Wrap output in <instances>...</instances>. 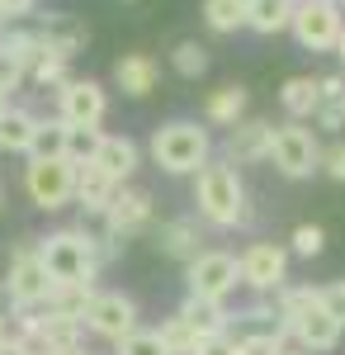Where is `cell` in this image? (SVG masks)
<instances>
[{"instance_id":"obj_27","label":"cell","mask_w":345,"mask_h":355,"mask_svg":"<svg viewBox=\"0 0 345 355\" xmlns=\"http://www.w3.org/2000/svg\"><path fill=\"white\" fill-rule=\"evenodd\" d=\"M157 336H161V346H166L170 355H194V351H199V341H204V331L194 327V322H189L180 308H175V313H170V318L161 322Z\"/></svg>"},{"instance_id":"obj_4","label":"cell","mask_w":345,"mask_h":355,"mask_svg":"<svg viewBox=\"0 0 345 355\" xmlns=\"http://www.w3.org/2000/svg\"><path fill=\"white\" fill-rule=\"evenodd\" d=\"M269 162L279 175H289V180H308V175H317L321 166V142L317 133L308 128V123H274V133H269Z\"/></svg>"},{"instance_id":"obj_16","label":"cell","mask_w":345,"mask_h":355,"mask_svg":"<svg viewBox=\"0 0 345 355\" xmlns=\"http://www.w3.org/2000/svg\"><path fill=\"white\" fill-rule=\"evenodd\" d=\"M90 162L100 166V171H105L114 185H128V180H133V171L142 166V147H137L128 133H105Z\"/></svg>"},{"instance_id":"obj_7","label":"cell","mask_w":345,"mask_h":355,"mask_svg":"<svg viewBox=\"0 0 345 355\" xmlns=\"http://www.w3.org/2000/svg\"><path fill=\"white\" fill-rule=\"evenodd\" d=\"M341 28H345V10L331 5V0H298L293 5L289 33L303 53H331L336 38H341Z\"/></svg>"},{"instance_id":"obj_3","label":"cell","mask_w":345,"mask_h":355,"mask_svg":"<svg viewBox=\"0 0 345 355\" xmlns=\"http://www.w3.org/2000/svg\"><path fill=\"white\" fill-rule=\"evenodd\" d=\"M147 152H152V162L166 175H194L204 162H213L209 123H199V119H170V123H161L157 133H152Z\"/></svg>"},{"instance_id":"obj_10","label":"cell","mask_w":345,"mask_h":355,"mask_svg":"<svg viewBox=\"0 0 345 355\" xmlns=\"http://www.w3.org/2000/svg\"><path fill=\"white\" fill-rule=\"evenodd\" d=\"M57 119L67 128H100L109 119V90L90 76H71L57 90Z\"/></svg>"},{"instance_id":"obj_31","label":"cell","mask_w":345,"mask_h":355,"mask_svg":"<svg viewBox=\"0 0 345 355\" xmlns=\"http://www.w3.org/2000/svg\"><path fill=\"white\" fill-rule=\"evenodd\" d=\"M170 67H175V76H185V81H199V76L209 71V48H204V43H194V38H185V43H175V53H170Z\"/></svg>"},{"instance_id":"obj_6","label":"cell","mask_w":345,"mask_h":355,"mask_svg":"<svg viewBox=\"0 0 345 355\" xmlns=\"http://www.w3.org/2000/svg\"><path fill=\"white\" fill-rule=\"evenodd\" d=\"M237 284H241V275H237V256L232 251L204 246L194 261H185V294H194V299L227 303Z\"/></svg>"},{"instance_id":"obj_25","label":"cell","mask_w":345,"mask_h":355,"mask_svg":"<svg viewBox=\"0 0 345 355\" xmlns=\"http://www.w3.org/2000/svg\"><path fill=\"white\" fill-rule=\"evenodd\" d=\"M293 19V0H246V28L251 33H265V38H274V33H284Z\"/></svg>"},{"instance_id":"obj_36","label":"cell","mask_w":345,"mask_h":355,"mask_svg":"<svg viewBox=\"0 0 345 355\" xmlns=\"http://www.w3.org/2000/svg\"><path fill=\"white\" fill-rule=\"evenodd\" d=\"M317 171L345 185V137H336V142H326V147H321V166H317Z\"/></svg>"},{"instance_id":"obj_12","label":"cell","mask_w":345,"mask_h":355,"mask_svg":"<svg viewBox=\"0 0 345 355\" xmlns=\"http://www.w3.org/2000/svg\"><path fill=\"white\" fill-rule=\"evenodd\" d=\"M237 275L246 289L256 294H274L289 284V251L279 242H251L246 251L237 256Z\"/></svg>"},{"instance_id":"obj_47","label":"cell","mask_w":345,"mask_h":355,"mask_svg":"<svg viewBox=\"0 0 345 355\" xmlns=\"http://www.w3.org/2000/svg\"><path fill=\"white\" fill-rule=\"evenodd\" d=\"M0 24H5V19H0Z\"/></svg>"},{"instance_id":"obj_40","label":"cell","mask_w":345,"mask_h":355,"mask_svg":"<svg viewBox=\"0 0 345 355\" xmlns=\"http://www.w3.org/2000/svg\"><path fill=\"white\" fill-rule=\"evenodd\" d=\"M0 355H33V351H28V341H19V336L10 331V341L0 346Z\"/></svg>"},{"instance_id":"obj_1","label":"cell","mask_w":345,"mask_h":355,"mask_svg":"<svg viewBox=\"0 0 345 355\" xmlns=\"http://www.w3.org/2000/svg\"><path fill=\"white\" fill-rule=\"evenodd\" d=\"M194 204H199V218L209 223V227H222V232L251 223L241 171L227 162H204L194 171Z\"/></svg>"},{"instance_id":"obj_37","label":"cell","mask_w":345,"mask_h":355,"mask_svg":"<svg viewBox=\"0 0 345 355\" xmlns=\"http://www.w3.org/2000/svg\"><path fill=\"white\" fill-rule=\"evenodd\" d=\"M317 303L345 327V279H331V284H321V289H317Z\"/></svg>"},{"instance_id":"obj_20","label":"cell","mask_w":345,"mask_h":355,"mask_svg":"<svg viewBox=\"0 0 345 355\" xmlns=\"http://www.w3.org/2000/svg\"><path fill=\"white\" fill-rule=\"evenodd\" d=\"M246 105H251L246 85H222V90H213L204 100V123L209 128H232V123L246 119Z\"/></svg>"},{"instance_id":"obj_13","label":"cell","mask_w":345,"mask_h":355,"mask_svg":"<svg viewBox=\"0 0 345 355\" xmlns=\"http://www.w3.org/2000/svg\"><path fill=\"white\" fill-rule=\"evenodd\" d=\"M269 133H274L269 119H241V123H232V128H227V142H222V162L227 166L269 162Z\"/></svg>"},{"instance_id":"obj_19","label":"cell","mask_w":345,"mask_h":355,"mask_svg":"<svg viewBox=\"0 0 345 355\" xmlns=\"http://www.w3.org/2000/svg\"><path fill=\"white\" fill-rule=\"evenodd\" d=\"M114 180H109L105 171L95 162H85V166H76V194H71V204H80L90 218H105V209H109V199H114Z\"/></svg>"},{"instance_id":"obj_21","label":"cell","mask_w":345,"mask_h":355,"mask_svg":"<svg viewBox=\"0 0 345 355\" xmlns=\"http://www.w3.org/2000/svg\"><path fill=\"white\" fill-rule=\"evenodd\" d=\"M321 95H317V110H312V123L321 133H341L345 128V76H317Z\"/></svg>"},{"instance_id":"obj_18","label":"cell","mask_w":345,"mask_h":355,"mask_svg":"<svg viewBox=\"0 0 345 355\" xmlns=\"http://www.w3.org/2000/svg\"><path fill=\"white\" fill-rule=\"evenodd\" d=\"M161 81V67L152 53H123L118 62H114V85L123 90V95H133V100H142V95H152Z\"/></svg>"},{"instance_id":"obj_39","label":"cell","mask_w":345,"mask_h":355,"mask_svg":"<svg viewBox=\"0 0 345 355\" xmlns=\"http://www.w3.org/2000/svg\"><path fill=\"white\" fill-rule=\"evenodd\" d=\"M33 10V0H0V19H24Z\"/></svg>"},{"instance_id":"obj_32","label":"cell","mask_w":345,"mask_h":355,"mask_svg":"<svg viewBox=\"0 0 345 355\" xmlns=\"http://www.w3.org/2000/svg\"><path fill=\"white\" fill-rule=\"evenodd\" d=\"M237 346H241V355H284V351H289V331H284V327L241 331Z\"/></svg>"},{"instance_id":"obj_28","label":"cell","mask_w":345,"mask_h":355,"mask_svg":"<svg viewBox=\"0 0 345 355\" xmlns=\"http://www.w3.org/2000/svg\"><path fill=\"white\" fill-rule=\"evenodd\" d=\"M28 162H48V157H67V123L62 119H38V128H33V142H28L24 152Z\"/></svg>"},{"instance_id":"obj_22","label":"cell","mask_w":345,"mask_h":355,"mask_svg":"<svg viewBox=\"0 0 345 355\" xmlns=\"http://www.w3.org/2000/svg\"><path fill=\"white\" fill-rule=\"evenodd\" d=\"M204 232H199V223L194 218H170L157 227V246L166 251V256H175V261H194L199 251H204Z\"/></svg>"},{"instance_id":"obj_33","label":"cell","mask_w":345,"mask_h":355,"mask_svg":"<svg viewBox=\"0 0 345 355\" xmlns=\"http://www.w3.org/2000/svg\"><path fill=\"white\" fill-rule=\"evenodd\" d=\"M100 137H105V128H67V162L85 166L90 157H95Z\"/></svg>"},{"instance_id":"obj_8","label":"cell","mask_w":345,"mask_h":355,"mask_svg":"<svg viewBox=\"0 0 345 355\" xmlns=\"http://www.w3.org/2000/svg\"><path fill=\"white\" fill-rule=\"evenodd\" d=\"M24 194L33 199V209L43 214H62L76 194V162L67 157H48V162L24 166Z\"/></svg>"},{"instance_id":"obj_2","label":"cell","mask_w":345,"mask_h":355,"mask_svg":"<svg viewBox=\"0 0 345 355\" xmlns=\"http://www.w3.org/2000/svg\"><path fill=\"white\" fill-rule=\"evenodd\" d=\"M38 261L53 284H95L100 256H95V232L85 227H57L38 237Z\"/></svg>"},{"instance_id":"obj_17","label":"cell","mask_w":345,"mask_h":355,"mask_svg":"<svg viewBox=\"0 0 345 355\" xmlns=\"http://www.w3.org/2000/svg\"><path fill=\"white\" fill-rule=\"evenodd\" d=\"M33 33H38V48H43V53H57V57H67V62L90 43V28L80 24L76 15H48Z\"/></svg>"},{"instance_id":"obj_5","label":"cell","mask_w":345,"mask_h":355,"mask_svg":"<svg viewBox=\"0 0 345 355\" xmlns=\"http://www.w3.org/2000/svg\"><path fill=\"white\" fill-rule=\"evenodd\" d=\"M53 294V279L43 270V261H38V242H19L15 246V256H10V279H5V303L15 308V313H33V308H43Z\"/></svg>"},{"instance_id":"obj_42","label":"cell","mask_w":345,"mask_h":355,"mask_svg":"<svg viewBox=\"0 0 345 355\" xmlns=\"http://www.w3.org/2000/svg\"><path fill=\"white\" fill-rule=\"evenodd\" d=\"M10 341V322H5V313H0V346Z\"/></svg>"},{"instance_id":"obj_11","label":"cell","mask_w":345,"mask_h":355,"mask_svg":"<svg viewBox=\"0 0 345 355\" xmlns=\"http://www.w3.org/2000/svg\"><path fill=\"white\" fill-rule=\"evenodd\" d=\"M152 218H157L152 194L142 190V185H118L100 223H105V232L114 237V242H128V237H142V232L152 227Z\"/></svg>"},{"instance_id":"obj_15","label":"cell","mask_w":345,"mask_h":355,"mask_svg":"<svg viewBox=\"0 0 345 355\" xmlns=\"http://www.w3.org/2000/svg\"><path fill=\"white\" fill-rule=\"evenodd\" d=\"M341 322L321 308V303H312V308H303L298 318L289 322V336L298 341V351L303 355H326V351H336L341 346Z\"/></svg>"},{"instance_id":"obj_44","label":"cell","mask_w":345,"mask_h":355,"mask_svg":"<svg viewBox=\"0 0 345 355\" xmlns=\"http://www.w3.org/2000/svg\"><path fill=\"white\" fill-rule=\"evenodd\" d=\"M0 214H5V185H0Z\"/></svg>"},{"instance_id":"obj_38","label":"cell","mask_w":345,"mask_h":355,"mask_svg":"<svg viewBox=\"0 0 345 355\" xmlns=\"http://www.w3.org/2000/svg\"><path fill=\"white\" fill-rule=\"evenodd\" d=\"M194 355H241V346H237V336H232V331H218V336H204Z\"/></svg>"},{"instance_id":"obj_26","label":"cell","mask_w":345,"mask_h":355,"mask_svg":"<svg viewBox=\"0 0 345 355\" xmlns=\"http://www.w3.org/2000/svg\"><path fill=\"white\" fill-rule=\"evenodd\" d=\"M180 313H185V318H189L199 331H204V336L232 331V313H227V303H213V299H194V294H185Z\"/></svg>"},{"instance_id":"obj_34","label":"cell","mask_w":345,"mask_h":355,"mask_svg":"<svg viewBox=\"0 0 345 355\" xmlns=\"http://www.w3.org/2000/svg\"><path fill=\"white\" fill-rule=\"evenodd\" d=\"M114 355H170V351L161 346V336H157V331L137 327V331H128L123 341H114Z\"/></svg>"},{"instance_id":"obj_35","label":"cell","mask_w":345,"mask_h":355,"mask_svg":"<svg viewBox=\"0 0 345 355\" xmlns=\"http://www.w3.org/2000/svg\"><path fill=\"white\" fill-rule=\"evenodd\" d=\"M289 242H293V256H308L312 261V256H321V246H326V232H321L317 223H298Z\"/></svg>"},{"instance_id":"obj_23","label":"cell","mask_w":345,"mask_h":355,"mask_svg":"<svg viewBox=\"0 0 345 355\" xmlns=\"http://www.w3.org/2000/svg\"><path fill=\"white\" fill-rule=\"evenodd\" d=\"M317 95H321L317 76H289V81L279 85V110H284V119H293V123H308L312 110H317Z\"/></svg>"},{"instance_id":"obj_9","label":"cell","mask_w":345,"mask_h":355,"mask_svg":"<svg viewBox=\"0 0 345 355\" xmlns=\"http://www.w3.org/2000/svg\"><path fill=\"white\" fill-rule=\"evenodd\" d=\"M80 322L90 336H100V341H123L128 331H137V303L128 294H118V289H95L90 303H85V313H80Z\"/></svg>"},{"instance_id":"obj_46","label":"cell","mask_w":345,"mask_h":355,"mask_svg":"<svg viewBox=\"0 0 345 355\" xmlns=\"http://www.w3.org/2000/svg\"><path fill=\"white\" fill-rule=\"evenodd\" d=\"M284 355H303V351H284Z\"/></svg>"},{"instance_id":"obj_41","label":"cell","mask_w":345,"mask_h":355,"mask_svg":"<svg viewBox=\"0 0 345 355\" xmlns=\"http://www.w3.org/2000/svg\"><path fill=\"white\" fill-rule=\"evenodd\" d=\"M331 53H336V57L345 62V28H341V38H336V48H331Z\"/></svg>"},{"instance_id":"obj_45","label":"cell","mask_w":345,"mask_h":355,"mask_svg":"<svg viewBox=\"0 0 345 355\" xmlns=\"http://www.w3.org/2000/svg\"><path fill=\"white\" fill-rule=\"evenodd\" d=\"M331 5H341V10H345V0H331Z\"/></svg>"},{"instance_id":"obj_24","label":"cell","mask_w":345,"mask_h":355,"mask_svg":"<svg viewBox=\"0 0 345 355\" xmlns=\"http://www.w3.org/2000/svg\"><path fill=\"white\" fill-rule=\"evenodd\" d=\"M33 128H38V114L24 110V105H10V110L0 114V152L24 157L28 142H33Z\"/></svg>"},{"instance_id":"obj_29","label":"cell","mask_w":345,"mask_h":355,"mask_svg":"<svg viewBox=\"0 0 345 355\" xmlns=\"http://www.w3.org/2000/svg\"><path fill=\"white\" fill-rule=\"evenodd\" d=\"M28 81L38 85V90H62V85L71 81V62L67 57H57V53H43L38 48V57H33V67H28Z\"/></svg>"},{"instance_id":"obj_30","label":"cell","mask_w":345,"mask_h":355,"mask_svg":"<svg viewBox=\"0 0 345 355\" xmlns=\"http://www.w3.org/2000/svg\"><path fill=\"white\" fill-rule=\"evenodd\" d=\"M204 24L213 33H237V28H246V0H204Z\"/></svg>"},{"instance_id":"obj_43","label":"cell","mask_w":345,"mask_h":355,"mask_svg":"<svg viewBox=\"0 0 345 355\" xmlns=\"http://www.w3.org/2000/svg\"><path fill=\"white\" fill-rule=\"evenodd\" d=\"M5 110H10V95H5V90H0V114H5Z\"/></svg>"},{"instance_id":"obj_14","label":"cell","mask_w":345,"mask_h":355,"mask_svg":"<svg viewBox=\"0 0 345 355\" xmlns=\"http://www.w3.org/2000/svg\"><path fill=\"white\" fill-rule=\"evenodd\" d=\"M38 57V33L33 28H5L0 33V90H19L28 81V67Z\"/></svg>"}]
</instances>
